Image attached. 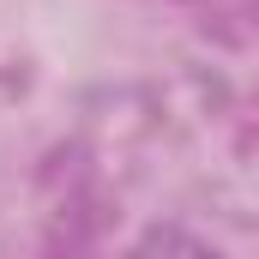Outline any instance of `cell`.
<instances>
[{
    "label": "cell",
    "instance_id": "6da1fadb",
    "mask_svg": "<svg viewBox=\"0 0 259 259\" xmlns=\"http://www.w3.org/2000/svg\"><path fill=\"white\" fill-rule=\"evenodd\" d=\"M115 259H217V247H205L187 229H151V235H139L127 253H115Z\"/></svg>",
    "mask_w": 259,
    "mask_h": 259
}]
</instances>
